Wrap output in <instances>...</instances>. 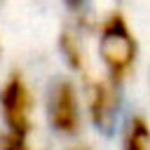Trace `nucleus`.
Returning a JSON list of instances; mask_svg holds the SVG:
<instances>
[{
  "label": "nucleus",
  "instance_id": "obj_6",
  "mask_svg": "<svg viewBox=\"0 0 150 150\" xmlns=\"http://www.w3.org/2000/svg\"><path fill=\"white\" fill-rule=\"evenodd\" d=\"M120 150H150V120L131 112L120 124Z\"/></svg>",
  "mask_w": 150,
  "mask_h": 150
},
{
  "label": "nucleus",
  "instance_id": "obj_5",
  "mask_svg": "<svg viewBox=\"0 0 150 150\" xmlns=\"http://www.w3.org/2000/svg\"><path fill=\"white\" fill-rule=\"evenodd\" d=\"M96 26V21H91L84 14H75L73 23L66 26L59 35V54L66 63V68L80 77L89 75V56H87V47H84V33H91Z\"/></svg>",
  "mask_w": 150,
  "mask_h": 150
},
{
  "label": "nucleus",
  "instance_id": "obj_9",
  "mask_svg": "<svg viewBox=\"0 0 150 150\" xmlns=\"http://www.w3.org/2000/svg\"><path fill=\"white\" fill-rule=\"evenodd\" d=\"M66 150H96V148L89 145V143H73V145H68Z\"/></svg>",
  "mask_w": 150,
  "mask_h": 150
},
{
  "label": "nucleus",
  "instance_id": "obj_8",
  "mask_svg": "<svg viewBox=\"0 0 150 150\" xmlns=\"http://www.w3.org/2000/svg\"><path fill=\"white\" fill-rule=\"evenodd\" d=\"M63 5L73 12V16L75 14H84L87 12V5H89V0H63Z\"/></svg>",
  "mask_w": 150,
  "mask_h": 150
},
{
  "label": "nucleus",
  "instance_id": "obj_2",
  "mask_svg": "<svg viewBox=\"0 0 150 150\" xmlns=\"http://www.w3.org/2000/svg\"><path fill=\"white\" fill-rule=\"evenodd\" d=\"M45 115L47 124L56 136L75 138L84 127V98L82 87L73 77H56L45 96Z\"/></svg>",
  "mask_w": 150,
  "mask_h": 150
},
{
  "label": "nucleus",
  "instance_id": "obj_4",
  "mask_svg": "<svg viewBox=\"0 0 150 150\" xmlns=\"http://www.w3.org/2000/svg\"><path fill=\"white\" fill-rule=\"evenodd\" d=\"M0 122L5 131L33 136L35 94L21 73H9L0 84Z\"/></svg>",
  "mask_w": 150,
  "mask_h": 150
},
{
  "label": "nucleus",
  "instance_id": "obj_3",
  "mask_svg": "<svg viewBox=\"0 0 150 150\" xmlns=\"http://www.w3.org/2000/svg\"><path fill=\"white\" fill-rule=\"evenodd\" d=\"M82 98L87 122L98 134H112L122 124V84L105 75L82 77Z\"/></svg>",
  "mask_w": 150,
  "mask_h": 150
},
{
  "label": "nucleus",
  "instance_id": "obj_7",
  "mask_svg": "<svg viewBox=\"0 0 150 150\" xmlns=\"http://www.w3.org/2000/svg\"><path fill=\"white\" fill-rule=\"evenodd\" d=\"M0 150H40L33 145V136H21L12 131H0Z\"/></svg>",
  "mask_w": 150,
  "mask_h": 150
},
{
  "label": "nucleus",
  "instance_id": "obj_1",
  "mask_svg": "<svg viewBox=\"0 0 150 150\" xmlns=\"http://www.w3.org/2000/svg\"><path fill=\"white\" fill-rule=\"evenodd\" d=\"M94 35H96V56L101 61L103 75L124 87L134 77L141 59L138 38L129 19L124 16V12L110 9L101 19H96Z\"/></svg>",
  "mask_w": 150,
  "mask_h": 150
}]
</instances>
